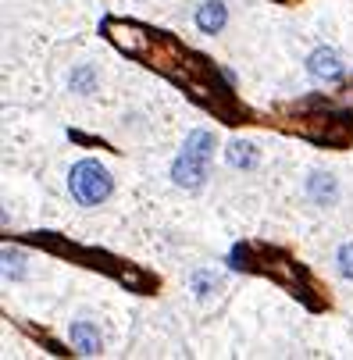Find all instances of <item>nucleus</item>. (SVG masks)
<instances>
[{"label":"nucleus","mask_w":353,"mask_h":360,"mask_svg":"<svg viewBox=\"0 0 353 360\" xmlns=\"http://www.w3.org/2000/svg\"><path fill=\"white\" fill-rule=\"evenodd\" d=\"M307 189H310V197H314L318 203L336 200V182H332V175H310Z\"/></svg>","instance_id":"6"},{"label":"nucleus","mask_w":353,"mask_h":360,"mask_svg":"<svg viewBox=\"0 0 353 360\" xmlns=\"http://www.w3.org/2000/svg\"><path fill=\"white\" fill-rule=\"evenodd\" d=\"M225 22H228V11H225V4H218V0H207V4L196 11V26H200L207 36L221 32Z\"/></svg>","instance_id":"4"},{"label":"nucleus","mask_w":353,"mask_h":360,"mask_svg":"<svg viewBox=\"0 0 353 360\" xmlns=\"http://www.w3.org/2000/svg\"><path fill=\"white\" fill-rule=\"evenodd\" d=\"M254 161H257V154H254V146L250 143H232L228 146V164L232 168H254Z\"/></svg>","instance_id":"7"},{"label":"nucleus","mask_w":353,"mask_h":360,"mask_svg":"<svg viewBox=\"0 0 353 360\" xmlns=\"http://www.w3.org/2000/svg\"><path fill=\"white\" fill-rule=\"evenodd\" d=\"M93 86V68H82L79 75H72V90H90Z\"/></svg>","instance_id":"9"},{"label":"nucleus","mask_w":353,"mask_h":360,"mask_svg":"<svg viewBox=\"0 0 353 360\" xmlns=\"http://www.w3.org/2000/svg\"><path fill=\"white\" fill-rule=\"evenodd\" d=\"M211 289H218V279H211V274H196V292L211 296Z\"/></svg>","instance_id":"10"},{"label":"nucleus","mask_w":353,"mask_h":360,"mask_svg":"<svg viewBox=\"0 0 353 360\" xmlns=\"http://www.w3.org/2000/svg\"><path fill=\"white\" fill-rule=\"evenodd\" d=\"M307 68H310V75H314V79H325V82H339V79H343L339 54H336V50H328V47H321V50L310 54Z\"/></svg>","instance_id":"3"},{"label":"nucleus","mask_w":353,"mask_h":360,"mask_svg":"<svg viewBox=\"0 0 353 360\" xmlns=\"http://www.w3.org/2000/svg\"><path fill=\"white\" fill-rule=\"evenodd\" d=\"M72 346L86 357H97L100 353V332L90 325V321H75L72 325Z\"/></svg>","instance_id":"5"},{"label":"nucleus","mask_w":353,"mask_h":360,"mask_svg":"<svg viewBox=\"0 0 353 360\" xmlns=\"http://www.w3.org/2000/svg\"><path fill=\"white\" fill-rule=\"evenodd\" d=\"M339 271H343V279H353V243H346L339 250Z\"/></svg>","instance_id":"8"},{"label":"nucleus","mask_w":353,"mask_h":360,"mask_svg":"<svg viewBox=\"0 0 353 360\" xmlns=\"http://www.w3.org/2000/svg\"><path fill=\"white\" fill-rule=\"evenodd\" d=\"M68 186H72V197L79 203H86V207H93V203H100V200L111 197V175L103 172L97 161H79L72 168Z\"/></svg>","instance_id":"2"},{"label":"nucleus","mask_w":353,"mask_h":360,"mask_svg":"<svg viewBox=\"0 0 353 360\" xmlns=\"http://www.w3.org/2000/svg\"><path fill=\"white\" fill-rule=\"evenodd\" d=\"M211 154H214V136L211 132H190V139H185L179 161L172 164V179L185 189H196L203 179H207V164H211Z\"/></svg>","instance_id":"1"}]
</instances>
